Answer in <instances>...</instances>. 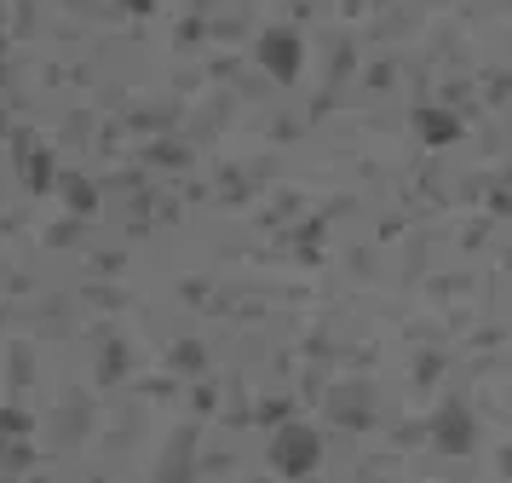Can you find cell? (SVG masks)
<instances>
[{
    "label": "cell",
    "mask_w": 512,
    "mask_h": 483,
    "mask_svg": "<svg viewBox=\"0 0 512 483\" xmlns=\"http://www.w3.org/2000/svg\"><path fill=\"white\" fill-rule=\"evenodd\" d=\"M466 437H472V426L461 420V409L443 414V449H466Z\"/></svg>",
    "instance_id": "cell-2"
},
{
    "label": "cell",
    "mask_w": 512,
    "mask_h": 483,
    "mask_svg": "<svg viewBox=\"0 0 512 483\" xmlns=\"http://www.w3.org/2000/svg\"><path fill=\"white\" fill-rule=\"evenodd\" d=\"M317 460V437L305 432V426H288V432L277 437V466H288V472H305Z\"/></svg>",
    "instance_id": "cell-1"
},
{
    "label": "cell",
    "mask_w": 512,
    "mask_h": 483,
    "mask_svg": "<svg viewBox=\"0 0 512 483\" xmlns=\"http://www.w3.org/2000/svg\"><path fill=\"white\" fill-rule=\"evenodd\" d=\"M265 58H271V64H282V69H294V46H282V41H265Z\"/></svg>",
    "instance_id": "cell-3"
}]
</instances>
